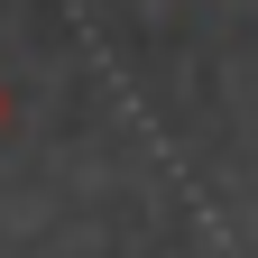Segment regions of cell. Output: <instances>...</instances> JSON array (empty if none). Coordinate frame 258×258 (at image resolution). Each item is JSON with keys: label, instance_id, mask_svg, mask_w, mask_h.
Returning <instances> with one entry per match:
<instances>
[{"label": "cell", "instance_id": "6da1fadb", "mask_svg": "<svg viewBox=\"0 0 258 258\" xmlns=\"http://www.w3.org/2000/svg\"><path fill=\"white\" fill-rule=\"evenodd\" d=\"M0 129H10V92H0Z\"/></svg>", "mask_w": 258, "mask_h": 258}]
</instances>
